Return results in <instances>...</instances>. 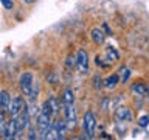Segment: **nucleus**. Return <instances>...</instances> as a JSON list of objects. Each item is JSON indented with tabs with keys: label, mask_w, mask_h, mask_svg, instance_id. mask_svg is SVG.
Wrapping results in <instances>:
<instances>
[{
	"label": "nucleus",
	"mask_w": 149,
	"mask_h": 140,
	"mask_svg": "<svg viewBox=\"0 0 149 140\" xmlns=\"http://www.w3.org/2000/svg\"><path fill=\"white\" fill-rule=\"evenodd\" d=\"M14 123H16V137L22 135L28 129V126H30V112H28L26 106L17 117H14Z\"/></svg>",
	"instance_id": "1"
},
{
	"label": "nucleus",
	"mask_w": 149,
	"mask_h": 140,
	"mask_svg": "<svg viewBox=\"0 0 149 140\" xmlns=\"http://www.w3.org/2000/svg\"><path fill=\"white\" fill-rule=\"evenodd\" d=\"M82 128H84V132L87 134L88 139H92L95 135V129H96V117L93 112H86L82 117Z\"/></svg>",
	"instance_id": "2"
},
{
	"label": "nucleus",
	"mask_w": 149,
	"mask_h": 140,
	"mask_svg": "<svg viewBox=\"0 0 149 140\" xmlns=\"http://www.w3.org/2000/svg\"><path fill=\"white\" fill-rule=\"evenodd\" d=\"M65 123H67V129H74L78 125V117H76V109H74V103H65Z\"/></svg>",
	"instance_id": "3"
},
{
	"label": "nucleus",
	"mask_w": 149,
	"mask_h": 140,
	"mask_svg": "<svg viewBox=\"0 0 149 140\" xmlns=\"http://www.w3.org/2000/svg\"><path fill=\"white\" fill-rule=\"evenodd\" d=\"M25 101H23V98L22 97H13L11 100H9V104H8V114L11 115V118L13 117H17L20 112L25 109Z\"/></svg>",
	"instance_id": "4"
},
{
	"label": "nucleus",
	"mask_w": 149,
	"mask_h": 140,
	"mask_svg": "<svg viewBox=\"0 0 149 140\" xmlns=\"http://www.w3.org/2000/svg\"><path fill=\"white\" fill-rule=\"evenodd\" d=\"M76 67L81 73H87L88 72V55L86 50H78L76 53Z\"/></svg>",
	"instance_id": "5"
},
{
	"label": "nucleus",
	"mask_w": 149,
	"mask_h": 140,
	"mask_svg": "<svg viewBox=\"0 0 149 140\" xmlns=\"http://www.w3.org/2000/svg\"><path fill=\"white\" fill-rule=\"evenodd\" d=\"M33 81H34V76H33L31 72H25V73L20 75V79H19V87H20V90L25 93V97H26V93L30 92Z\"/></svg>",
	"instance_id": "6"
},
{
	"label": "nucleus",
	"mask_w": 149,
	"mask_h": 140,
	"mask_svg": "<svg viewBox=\"0 0 149 140\" xmlns=\"http://www.w3.org/2000/svg\"><path fill=\"white\" fill-rule=\"evenodd\" d=\"M115 117H116L118 121H130L132 120V112H130L129 107L121 106V107H118V109L115 111Z\"/></svg>",
	"instance_id": "7"
},
{
	"label": "nucleus",
	"mask_w": 149,
	"mask_h": 140,
	"mask_svg": "<svg viewBox=\"0 0 149 140\" xmlns=\"http://www.w3.org/2000/svg\"><path fill=\"white\" fill-rule=\"evenodd\" d=\"M53 128H54V139H64L65 137V129H67V123H65V120L62 118H59V120H56L54 123H53Z\"/></svg>",
	"instance_id": "8"
},
{
	"label": "nucleus",
	"mask_w": 149,
	"mask_h": 140,
	"mask_svg": "<svg viewBox=\"0 0 149 140\" xmlns=\"http://www.w3.org/2000/svg\"><path fill=\"white\" fill-rule=\"evenodd\" d=\"M3 139H16V123H14V117H13V120H9L6 121V126H5V129H3Z\"/></svg>",
	"instance_id": "9"
},
{
	"label": "nucleus",
	"mask_w": 149,
	"mask_h": 140,
	"mask_svg": "<svg viewBox=\"0 0 149 140\" xmlns=\"http://www.w3.org/2000/svg\"><path fill=\"white\" fill-rule=\"evenodd\" d=\"M90 37H92V41L95 42V44L100 45V44H104L106 34H104V33H102V31L100 30V28L96 27V28H93V30L90 31Z\"/></svg>",
	"instance_id": "10"
},
{
	"label": "nucleus",
	"mask_w": 149,
	"mask_h": 140,
	"mask_svg": "<svg viewBox=\"0 0 149 140\" xmlns=\"http://www.w3.org/2000/svg\"><path fill=\"white\" fill-rule=\"evenodd\" d=\"M130 90L138 97H144L148 93V87H146V84H143V83H135L130 86Z\"/></svg>",
	"instance_id": "11"
},
{
	"label": "nucleus",
	"mask_w": 149,
	"mask_h": 140,
	"mask_svg": "<svg viewBox=\"0 0 149 140\" xmlns=\"http://www.w3.org/2000/svg\"><path fill=\"white\" fill-rule=\"evenodd\" d=\"M9 100H11V97H9L8 90H0V111H3V112L8 111Z\"/></svg>",
	"instance_id": "12"
},
{
	"label": "nucleus",
	"mask_w": 149,
	"mask_h": 140,
	"mask_svg": "<svg viewBox=\"0 0 149 140\" xmlns=\"http://www.w3.org/2000/svg\"><path fill=\"white\" fill-rule=\"evenodd\" d=\"M118 83H120V76H118V75H110L109 78L104 79V84H106L107 89H115L116 86H118Z\"/></svg>",
	"instance_id": "13"
},
{
	"label": "nucleus",
	"mask_w": 149,
	"mask_h": 140,
	"mask_svg": "<svg viewBox=\"0 0 149 140\" xmlns=\"http://www.w3.org/2000/svg\"><path fill=\"white\" fill-rule=\"evenodd\" d=\"M39 83H36V81H33V84H31V89H30V92L26 93V97L30 98L31 101H34L36 98H37V95H39Z\"/></svg>",
	"instance_id": "14"
},
{
	"label": "nucleus",
	"mask_w": 149,
	"mask_h": 140,
	"mask_svg": "<svg viewBox=\"0 0 149 140\" xmlns=\"http://www.w3.org/2000/svg\"><path fill=\"white\" fill-rule=\"evenodd\" d=\"M65 103H74V98H73V92L70 89H65L64 90V104Z\"/></svg>",
	"instance_id": "15"
},
{
	"label": "nucleus",
	"mask_w": 149,
	"mask_h": 140,
	"mask_svg": "<svg viewBox=\"0 0 149 140\" xmlns=\"http://www.w3.org/2000/svg\"><path fill=\"white\" fill-rule=\"evenodd\" d=\"M129 69L127 67H121V76H120V81H127V78H129Z\"/></svg>",
	"instance_id": "16"
},
{
	"label": "nucleus",
	"mask_w": 149,
	"mask_h": 140,
	"mask_svg": "<svg viewBox=\"0 0 149 140\" xmlns=\"http://www.w3.org/2000/svg\"><path fill=\"white\" fill-rule=\"evenodd\" d=\"M6 126V118H5V112L0 111V134H3V129Z\"/></svg>",
	"instance_id": "17"
},
{
	"label": "nucleus",
	"mask_w": 149,
	"mask_h": 140,
	"mask_svg": "<svg viewBox=\"0 0 149 140\" xmlns=\"http://www.w3.org/2000/svg\"><path fill=\"white\" fill-rule=\"evenodd\" d=\"M107 56L110 58L109 61H116V59H118V53H116L113 48H109V50H107Z\"/></svg>",
	"instance_id": "18"
},
{
	"label": "nucleus",
	"mask_w": 149,
	"mask_h": 140,
	"mask_svg": "<svg viewBox=\"0 0 149 140\" xmlns=\"http://www.w3.org/2000/svg\"><path fill=\"white\" fill-rule=\"evenodd\" d=\"M148 120H149V117H148V115H143L141 118L138 120V125H140V126H143V128H146V126L149 125V121H148Z\"/></svg>",
	"instance_id": "19"
},
{
	"label": "nucleus",
	"mask_w": 149,
	"mask_h": 140,
	"mask_svg": "<svg viewBox=\"0 0 149 140\" xmlns=\"http://www.w3.org/2000/svg\"><path fill=\"white\" fill-rule=\"evenodd\" d=\"M2 3H3V6L6 9H13V6H14L13 0H2Z\"/></svg>",
	"instance_id": "20"
},
{
	"label": "nucleus",
	"mask_w": 149,
	"mask_h": 140,
	"mask_svg": "<svg viewBox=\"0 0 149 140\" xmlns=\"http://www.w3.org/2000/svg\"><path fill=\"white\" fill-rule=\"evenodd\" d=\"M72 59H73L72 56H68V59H67V65H68V67H70V65L73 64V61H72Z\"/></svg>",
	"instance_id": "21"
},
{
	"label": "nucleus",
	"mask_w": 149,
	"mask_h": 140,
	"mask_svg": "<svg viewBox=\"0 0 149 140\" xmlns=\"http://www.w3.org/2000/svg\"><path fill=\"white\" fill-rule=\"evenodd\" d=\"M26 2H33V0H26Z\"/></svg>",
	"instance_id": "22"
},
{
	"label": "nucleus",
	"mask_w": 149,
	"mask_h": 140,
	"mask_svg": "<svg viewBox=\"0 0 149 140\" xmlns=\"http://www.w3.org/2000/svg\"><path fill=\"white\" fill-rule=\"evenodd\" d=\"M148 93H149V89H148Z\"/></svg>",
	"instance_id": "23"
}]
</instances>
